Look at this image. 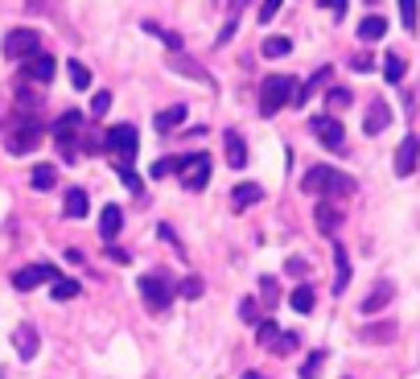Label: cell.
I'll return each mask as SVG.
<instances>
[{
	"mask_svg": "<svg viewBox=\"0 0 420 379\" xmlns=\"http://www.w3.org/2000/svg\"><path fill=\"white\" fill-rule=\"evenodd\" d=\"M54 70H58V62H54L49 54H33V58H25V79H33V83H49Z\"/></svg>",
	"mask_w": 420,
	"mask_h": 379,
	"instance_id": "obj_13",
	"label": "cell"
},
{
	"mask_svg": "<svg viewBox=\"0 0 420 379\" xmlns=\"http://www.w3.org/2000/svg\"><path fill=\"white\" fill-rule=\"evenodd\" d=\"M288 49H293L288 38H268V42H264V58H284Z\"/></svg>",
	"mask_w": 420,
	"mask_h": 379,
	"instance_id": "obj_35",
	"label": "cell"
},
{
	"mask_svg": "<svg viewBox=\"0 0 420 379\" xmlns=\"http://www.w3.org/2000/svg\"><path fill=\"white\" fill-rule=\"evenodd\" d=\"M169 70H178V75H186V79H198V83L215 87V79L206 75V66H202V62H194V58H186V54H169Z\"/></svg>",
	"mask_w": 420,
	"mask_h": 379,
	"instance_id": "obj_12",
	"label": "cell"
},
{
	"mask_svg": "<svg viewBox=\"0 0 420 379\" xmlns=\"http://www.w3.org/2000/svg\"><path fill=\"white\" fill-rule=\"evenodd\" d=\"M25 13H49V0H25Z\"/></svg>",
	"mask_w": 420,
	"mask_h": 379,
	"instance_id": "obj_46",
	"label": "cell"
},
{
	"mask_svg": "<svg viewBox=\"0 0 420 379\" xmlns=\"http://www.w3.org/2000/svg\"><path fill=\"white\" fill-rule=\"evenodd\" d=\"M13 346H17V355L29 363V359H38V330L33 326H17L13 330Z\"/></svg>",
	"mask_w": 420,
	"mask_h": 379,
	"instance_id": "obj_15",
	"label": "cell"
},
{
	"mask_svg": "<svg viewBox=\"0 0 420 379\" xmlns=\"http://www.w3.org/2000/svg\"><path fill=\"white\" fill-rule=\"evenodd\" d=\"M107 107H111V91H95L91 99V116L99 120V116H107Z\"/></svg>",
	"mask_w": 420,
	"mask_h": 379,
	"instance_id": "obj_42",
	"label": "cell"
},
{
	"mask_svg": "<svg viewBox=\"0 0 420 379\" xmlns=\"http://www.w3.org/2000/svg\"><path fill=\"white\" fill-rule=\"evenodd\" d=\"M227 165L231 169H243L247 165V144H243L239 132H227Z\"/></svg>",
	"mask_w": 420,
	"mask_h": 379,
	"instance_id": "obj_22",
	"label": "cell"
},
{
	"mask_svg": "<svg viewBox=\"0 0 420 379\" xmlns=\"http://www.w3.org/2000/svg\"><path fill=\"white\" fill-rule=\"evenodd\" d=\"M33 190H54V182H58V169L54 165H33Z\"/></svg>",
	"mask_w": 420,
	"mask_h": 379,
	"instance_id": "obj_29",
	"label": "cell"
},
{
	"mask_svg": "<svg viewBox=\"0 0 420 379\" xmlns=\"http://www.w3.org/2000/svg\"><path fill=\"white\" fill-rule=\"evenodd\" d=\"M33 54H42V38H38L33 29H8V38H4V58L25 62V58H33Z\"/></svg>",
	"mask_w": 420,
	"mask_h": 379,
	"instance_id": "obj_6",
	"label": "cell"
},
{
	"mask_svg": "<svg viewBox=\"0 0 420 379\" xmlns=\"http://www.w3.org/2000/svg\"><path fill=\"white\" fill-rule=\"evenodd\" d=\"M103 144H107L111 157H120V165H132V157H137V148H140V137L132 124H116V128H107V141Z\"/></svg>",
	"mask_w": 420,
	"mask_h": 379,
	"instance_id": "obj_5",
	"label": "cell"
},
{
	"mask_svg": "<svg viewBox=\"0 0 420 379\" xmlns=\"http://www.w3.org/2000/svg\"><path fill=\"white\" fill-rule=\"evenodd\" d=\"M202 293H206V284H202V277H186V281H182V297H189V301H198Z\"/></svg>",
	"mask_w": 420,
	"mask_h": 379,
	"instance_id": "obj_40",
	"label": "cell"
},
{
	"mask_svg": "<svg viewBox=\"0 0 420 379\" xmlns=\"http://www.w3.org/2000/svg\"><path fill=\"white\" fill-rule=\"evenodd\" d=\"M322 4H326L334 17H342V13H346V0H322Z\"/></svg>",
	"mask_w": 420,
	"mask_h": 379,
	"instance_id": "obj_49",
	"label": "cell"
},
{
	"mask_svg": "<svg viewBox=\"0 0 420 379\" xmlns=\"http://www.w3.org/2000/svg\"><path fill=\"white\" fill-rule=\"evenodd\" d=\"M334 268H338V277H334V293H346V284H350V256H346L342 243H334Z\"/></svg>",
	"mask_w": 420,
	"mask_h": 379,
	"instance_id": "obj_19",
	"label": "cell"
},
{
	"mask_svg": "<svg viewBox=\"0 0 420 379\" xmlns=\"http://www.w3.org/2000/svg\"><path fill=\"white\" fill-rule=\"evenodd\" d=\"M313 223H318V231H322V235H334V231H338V223H342V215H338V206H334V202L322 198V202H318V210H313Z\"/></svg>",
	"mask_w": 420,
	"mask_h": 379,
	"instance_id": "obj_16",
	"label": "cell"
},
{
	"mask_svg": "<svg viewBox=\"0 0 420 379\" xmlns=\"http://www.w3.org/2000/svg\"><path fill=\"white\" fill-rule=\"evenodd\" d=\"M313 301H318V297H313V288H309V284L293 288V309H297V314H313Z\"/></svg>",
	"mask_w": 420,
	"mask_h": 379,
	"instance_id": "obj_32",
	"label": "cell"
},
{
	"mask_svg": "<svg viewBox=\"0 0 420 379\" xmlns=\"http://www.w3.org/2000/svg\"><path fill=\"white\" fill-rule=\"evenodd\" d=\"M58 277H62L58 268H49V264H33V268L13 272V288H17V293H29V288H38V284H46V281H58Z\"/></svg>",
	"mask_w": 420,
	"mask_h": 379,
	"instance_id": "obj_9",
	"label": "cell"
},
{
	"mask_svg": "<svg viewBox=\"0 0 420 379\" xmlns=\"http://www.w3.org/2000/svg\"><path fill=\"white\" fill-rule=\"evenodd\" d=\"M309 128H313V137L326 144V148L346 153V132H342V124H338L334 116H313V120H309Z\"/></svg>",
	"mask_w": 420,
	"mask_h": 379,
	"instance_id": "obj_8",
	"label": "cell"
},
{
	"mask_svg": "<svg viewBox=\"0 0 420 379\" xmlns=\"http://www.w3.org/2000/svg\"><path fill=\"white\" fill-rule=\"evenodd\" d=\"M350 66H355V70H371L375 62H371V54H355V58H350Z\"/></svg>",
	"mask_w": 420,
	"mask_h": 379,
	"instance_id": "obj_45",
	"label": "cell"
},
{
	"mask_svg": "<svg viewBox=\"0 0 420 379\" xmlns=\"http://www.w3.org/2000/svg\"><path fill=\"white\" fill-rule=\"evenodd\" d=\"M182 165H186V157H157V161H153V178L161 182V178H169V173L182 169Z\"/></svg>",
	"mask_w": 420,
	"mask_h": 379,
	"instance_id": "obj_31",
	"label": "cell"
},
{
	"mask_svg": "<svg viewBox=\"0 0 420 379\" xmlns=\"http://www.w3.org/2000/svg\"><path fill=\"white\" fill-rule=\"evenodd\" d=\"M322 363H326V350H313V355H309V359L301 363V379H318Z\"/></svg>",
	"mask_w": 420,
	"mask_h": 379,
	"instance_id": "obj_34",
	"label": "cell"
},
{
	"mask_svg": "<svg viewBox=\"0 0 420 379\" xmlns=\"http://www.w3.org/2000/svg\"><path fill=\"white\" fill-rule=\"evenodd\" d=\"M297 99V79L293 75H268L264 83H260V116L264 120H272L284 103H293Z\"/></svg>",
	"mask_w": 420,
	"mask_h": 379,
	"instance_id": "obj_2",
	"label": "cell"
},
{
	"mask_svg": "<svg viewBox=\"0 0 420 379\" xmlns=\"http://www.w3.org/2000/svg\"><path fill=\"white\" fill-rule=\"evenodd\" d=\"M383 79H387V83H400V79H404V58H400V54H387V58H383Z\"/></svg>",
	"mask_w": 420,
	"mask_h": 379,
	"instance_id": "obj_33",
	"label": "cell"
},
{
	"mask_svg": "<svg viewBox=\"0 0 420 379\" xmlns=\"http://www.w3.org/2000/svg\"><path fill=\"white\" fill-rule=\"evenodd\" d=\"M326 107H334V111H338V107H350V91H346V87H334V91L326 95Z\"/></svg>",
	"mask_w": 420,
	"mask_h": 379,
	"instance_id": "obj_41",
	"label": "cell"
},
{
	"mask_svg": "<svg viewBox=\"0 0 420 379\" xmlns=\"http://www.w3.org/2000/svg\"><path fill=\"white\" fill-rule=\"evenodd\" d=\"M260 297H264V305H268V309H272V305H277V277H260Z\"/></svg>",
	"mask_w": 420,
	"mask_h": 379,
	"instance_id": "obj_38",
	"label": "cell"
},
{
	"mask_svg": "<svg viewBox=\"0 0 420 379\" xmlns=\"http://www.w3.org/2000/svg\"><path fill=\"white\" fill-rule=\"evenodd\" d=\"M280 338V330H277V322H272V318H260V322H256V342H260V346H268V350H272V342H277Z\"/></svg>",
	"mask_w": 420,
	"mask_h": 379,
	"instance_id": "obj_28",
	"label": "cell"
},
{
	"mask_svg": "<svg viewBox=\"0 0 420 379\" xmlns=\"http://www.w3.org/2000/svg\"><path fill=\"white\" fill-rule=\"evenodd\" d=\"M157 132H173V128H182L186 124V107L182 103H173V107H165V111H157Z\"/></svg>",
	"mask_w": 420,
	"mask_h": 379,
	"instance_id": "obj_20",
	"label": "cell"
},
{
	"mask_svg": "<svg viewBox=\"0 0 420 379\" xmlns=\"http://www.w3.org/2000/svg\"><path fill=\"white\" fill-rule=\"evenodd\" d=\"M396 338V322H383V326H363V342H391Z\"/></svg>",
	"mask_w": 420,
	"mask_h": 379,
	"instance_id": "obj_30",
	"label": "cell"
},
{
	"mask_svg": "<svg viewBox=\"0 0 420 379\" xmlns=\"http://www.w3.org/2000/svg\"><path fill=\"white\" fill-rule=\"evenodd\" d=\"M66 75H70V87H79V91H87V87H91V70H87L83 62H75V58H70V62H66Z\"/></svg>",
	"mask_w": 420,
	"mask_h": 379,
	"instance_id": "obj_26",
	"label": "cell"
},
{
	"mask_svg": "<svg viewBox=\"0 0 420 379\" xmlns=\"http://www.w3.org/2000/svg\"><path fill=\"white\" fill-rule=\"evenodd\" d=\"M417 0H400V21H404V29H408V33H412V29H417Z\"/></svg>",
	"mask_w": 420,
	"mask_h": 379,
	"instance_id": "obj_36",
	"label": "cell"
},
{
	"mask_svg": "<svg viewBox=\"0 0 420 379\" xmlns=\"http://www.w3.org/2000/svg\"><path fill=\"white\" fill-rule=\"evenodd\" d=\"M38 141H42V120H38V116L17 111V116H8V120H4V148H8L13 157L29 153Z\"/></svg>",
	"mask_w": 420,
	"mask_h": 379,
	"instance_id": "obj_1",
	"label": "cell"
},
{
	"mask_svg": "<svg viewBox=\"0 0 420 379\" xmlns=\"http://www.w3.org/2000/svg\"><path fill=\"white\" fill-rule=\"evenodd\" d=\"M417 161H420V141L417 137H404L400 148H396V173H400V178L417 173Z\"/></svg>",
	"mask_w": 420,
	"mask_h": 379,
	"instance_id": "obj_11",
	"label": "cell"
},
{
	"mask_svg": "<svg viewBox=\"0 0 420 379\" xmlns=\"http://www.w3.org/2000/svg\"><path fill=\"white\" fill-rule=\"evenodd\" d=\"M49 297H54V301H70V297H79V281H70V277H58V281L49 284Z\"/></svg>",
	"mask_w": 420,
	"mask_h": 379,
	"instance_id": "obj_27",
	"label": "cell"
},
{
	"mask_svg": "<svg viewBox=\"0 0 420 379\" xmlns=\"http://www.w3.org/2000/svg\"><path fill=\"white\" fill-rule=\"evenodd\" d=\"M371 4H375V0H371Z\"/></svg>",
	"mask_w": 420,
	"mask_h": 379,
	"instance_id": "obj_51",
	"label": "cell"
},
{
	"mask_svg": "<svg viewBox=\"0 0 420 379\" xmlns=\"http://www.w3.org/2000/svg\"><path fill=\"white\" fill-rule=\"evenodd\" d=\"M305 194H338V198H346V194H355V178H346L342 169H329V165H313L309 173H305Z\"/></svg>",
	"mask_w": 420,
	"mask_h": 379,
	"instance_id": "obj_3",
	"label": "cell"
},
{
	"mask_svg": "<svg viewBox=\"0 0 420 379\" xmlns=\"http://www.w3.org/2000/svg\"><path fill=\"white\" fill-rule=\"evenodd\" d=\"M284 272H288V277H301V272H305V260H288Z\"/></svg>",
	"mask_w": 420,
	"mask_h": 379,
	"instance_id": "obj_48",
	"label": "cell"
},
{
	"mask_svg": "<svg viewBox=\"0 0 420 379\" xmlns=\"http://www.w3.org/2000/svg\"><path fill=\"white\" fill-rule=\"evenodd\" d=\"M280 4H284V0H264V4H260V21H264V25L280 13Z\"/></svg>",
	"mask_w": 420,
	"mask_h": 379,
	"instance_id": "obj_44",
	"label": "cell"
},
{
	"mask_svg": "<svg viewBox=\"0 0 420 379\" xmlns=\"http://www.w3.org/2000/svg\"><path fill=\"white\" fill-rule=\"evenodd\" d=\"M391 297H396V284L379 281L371 293H367V301H363V314H379V309H387V305H391Z\"/></svg>",
	"mask_w": 420,
	"mask_h": 379,
	"instance_id": "obj_14",
	"label": "cell"
},
{
	"mask_svg": "<svg viewBox=\"0 0 420 379\" xmlns=\"http://www.w3.org/2000/svg\"><path fill=\"white\" fill-rule=\"evenodd\" d=\"M140 297H144L148 314H165L169 301H173V281H169V272H144V277H140Z\"/></svg>",
	"mask_w": 420,
	"mask_h": 379,
	"instance_id": "obj_4",
	"label": "cell"
},
{
	"mask_svg": "<svg viewBox=\"0 0 420 379\" xmlns=\"http://www.w3.org/2000/svg\"><path fill=\"white\" fill-rule=\"evenodd\" d=\"M387 124H391V111H387V103H371V111H367V120H363V132H367V137H379Z\"/></svg>",
	"mask_w": 420,
	"mask_h": 379,
	"instance_id": "obj_18",
	"label": "cell"
},
{
	"mask_svg": "<svg viewBox=\"0 0 420 379\" xmlns=\"http://www.w3.org/2000/svg\"><path fill=\"white\" fill-rule=\"evenodd\" d=\"M231 38H235V17H231V21H227V25H223V33H219V46H227Z\"/></svg>",
	"mask_w": 420,
	"mask_h": 379,
	"instance_id": "obj_47",
	"label": "cell"
},
{
	"mask_svg": "<svg viewBox=\"0 0 420 379\" xmlns=\"http://www.w3.org/2000/svg\"><path fill=\"white\" fill-rule=\"evenodd\" d=\"M239 318H243L247 326H256V322H260V305H256V297H243V305H239Z\"/></svg>",
	"mask_w": 420,
	"mask_h": 379,
	"instance_id": "obj_39",
	"label": "cell"
},
{
	"mask_svg": "<svg viewBox=\"0 0 420 379\" xmlns=\"http://www.w3.org/2000/svg\"><path fill=\"white\" fill-rule=\"evenodd\" d=\"M87 215V190H66V219H83Z\"/></svg>",
	"mask_w": 420,
	"mask_h": 379,
	"instance_id": "obj_24",
	"label": "cell"
},
{
	"mask_svg": "<svg viewBox=\"0 0 420 379\" xmlns=\"http://www.w3.org/2000/svg\"><path fill=\"white\" fill-rule=\"evenodd\" d=\"M297 346H301V338H297V334H280L277 342H272V355H293Z\"/></svg>",
	"mask_w": 420,
	"mask_h": 379,
	"instance_id": "obj_37",
	"label": "cell"
},
{
	"mask_svg": "<svg viewBox=\"0 0 420 379\" xmlns=\"http://www.w3.org/2000/svg\"><path fill=\"white\" fill-rule=\"evenodd\" d=\"M243 379H268V376H260V371H243Z\"/></svg>",
	"mask_w": 420,
	"mask_h": 379,
	"instance_id": "obj_50",
	"label": "cell"
},
{
	"mask_svg": "<svg viewBox=\"0 0 420 379\" xmlns=\"http://www.w3.org/2000/svg\"><path fill=\"white\" fill-rule=\"evenodd\" d=\"M206 182H210V157H206V153L186 157V165H182V186L186 190H206Z\"/></svg>",
	"mask_w": 420,
	"mask_h": 379,
	"instance_id": "obj_10",
	"label": "cell"
},
{
	"mask_svg": "<svg viewBox=\"0 0 420 379\" xmlns=\"http://www.w3.org/2000/svg\"><path fill=\"white\" fill-rule=\"evenodd\" d=\"M329 75H334L329 66H322V70H313V79H309L305 87H297V99H293V103H305V99H309V95L318 91V87H326V83H329Z\"/></svg>",
	"mask_w": 420,
	"mask_h": 379,
	"instance_id": "obj_25",
	"label": "cell"
},
{
	"mask_svg": "<svg viewBox=\"0 0 420 379\" xmlns=\"http://www.w3.org/2000/svg\"><path fill=\"white\" fill-rule=\"evenodd\" d=\"M120 227H124V210H120L116 202H111V206H103V215H99V235L111 243V239L120 235Z\"/></svg>",
	"mask_w": 420,
	"mask_h": 379,
	"instance_id": "obj_17",
	"label": "cell"
},
{
	"mask_svg": "<svg viewBox=\"0 0 420 379\" xmlns=\"http://www.w3.org/2000/svg\"><path fill=\"white\" fill-rule=\"evenodd\" d=\"M120 182L128 186V194H140V178L132 173V169H128V165H120Z\"/></svg>",
	"mask_w": 420,
	"mask_h": 379,
	"instance_id": "obj_43",
	"label": "cell"
},
{
	"mask_svg": "<svg viewBox=\"0 0 420 379\" xmlns=\"http://www.w3.org/2000/svg\"><path fill=\"white\" fill-rule=\"evenodd\" d=\"M79 124H83L79 111H62V120L54 124V144H58V153H62L66 161L79 157V153H75V132H79Z\"/></svg>",
	"mask_w": 420,
	"mask_h": 379,
	"instance_id": "obj_7",
	"label": "cell"
},
{
	"mask_svg": "<svg viewBox=\"0 0 420 379\" xmlns=\"http://www.w3.org/2000/svg\"><path fill=\"white\" fill-rule=\"evenodd\" d=\"M383 33H387V21H383V17H363V21H359V38H363V42H379Z\"/></svg>",
	"mask_w": 420,
	"mask_h": 379,
	"instance_id": "obj_23",
	"label": "cell"
},
{
	"mask_svg": "<svg viewBox=\"0 0 420 379\" xmlns=\"http://www.w3.org/2000/svg\"><path fill=\"white\" fill-rule=\"evenodd\" d=\"M264 198V190L256 186V182H239V186L231 190V206L235 210H243V206H251V202H260Z\"/></svg>",
	"mask_w": 420,
	"mask_h": 379,
	"instance_id": "obj_21",
	"label": "cell"
}]
</instances>
